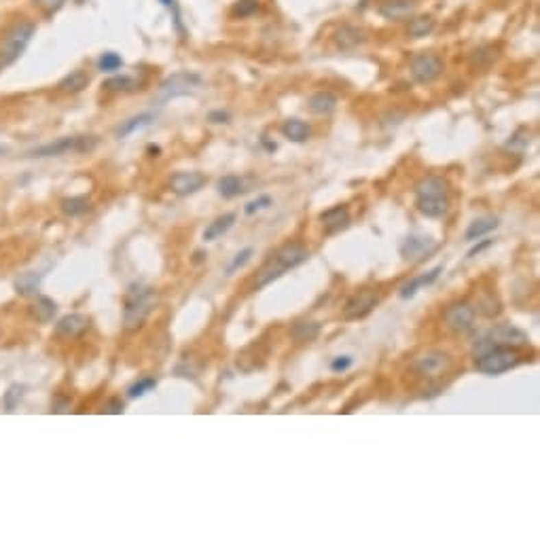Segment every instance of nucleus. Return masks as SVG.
I'll list each match as a JSON object with an SVG mask.
<instances>
[{
    "label": "nucleus",
    "mask_w": 540,
    "mask_h": 540,
    "mask_svg": "<svg viewBox=\"0 0 540 540\" xmlns=\"http://www.w3.org/2000/svg\"><path fill=\"white\" fill-rule=\"evenodd\" d=\"M352 364H354V358H352V356H339V358H335V360L331 362V369H333L335 373H343V371H348Z\"/></svg>",
    "instance_id": "nucleus-43"
},
{
    "label": "nucleus",
    "mask_w": 540,
    "mask_h": 540,
    "mask_svg": "<svg viewBox=\"0 0 540 540\" xmlns=\"http://www.w3.org/2000/svg\"><path fill=\"white\" fill-rule=\"evenodd\" d=\"M95 144H97L95 136H66V138L43 144L38 149L30 151V157L43 159V157H60L66 153H85V151H91Z\"/></svg>",
    "instance_id": "nucleus-4"
},
{
    "label": "nucleus",
    "mask_w": 540,
    "mask_h": 540,
    "mask_svg": "<svg viewBox=\"0 0 540 540\" xmlns=\"http://www.w3.org/2000/svg\"><path fill=\"white\" fill-rule=\"evenodd\" d=\"M492 244H494V239H483V242H479L475 248L469 250V257H477V255H481L483 250H487L489 246H492Z\"/></svg>",
    "instance_id": "nucleus-47"
},
{
    "label": "nucleus",
    "mask_w": 540,
    "mask_h": 540,
    "mask_svg": "<svg viewBox=\"0 0 540 540\" xmlns=\"http://www.w3.org/2000/svg\"><path fill=\"white\" fill-rule=\"evenodd\" d=\"M272 204H274V202H272V198H269V195H259L257 200H253V202H248L246 206H244V212H246L248 216H253V214L259 212V210H267Z\"/></svg>",
    "instance_id": "nucleus-41"
},
{
    "label": "nucleus",
    "mask_w": 540,
    "mask_h": 540,
    "mask_svg": "<svg viewBox=\"0 0 540 540\" xmlns=\"http://www.w3.org/2000/svg\"><path fill=\"white\" fill-rule=\"evenodd\" d=\"M259 9H261L259 0H237V3L233 5V15H237V17H250V15H255Z\"/></svg>",
    "instance_id": "nucleus-38"
},
{
    "label": "nucleus",
    "mask_w": 540,
    "mask_h": 540,
    "mask_svg": "<svg viewBox=\"0 0 540 540\" xmlns=\"http://www.w3.org/2000/svg\"><path fill=\"white\" fill-rule=\"evenodd\" d=\"M519 362H521L519 354L515 350H506V348H494V350H487V352L475 356L477 371H481L485 375L506 373L513 369V366H517Z\"/></svg>",
    "instance_id": "nucleus-5"
},
{
    "label": "nucleus",
    "mask_w": 540,
    "mask_h": 540,
    "mask_svg": "<svg viewBox=\"0 0 540 540\" xmlns=\"http://www.w3.org/2000/svg\"><path fill=\"white\" fill-rule=\"evenodd\" d=\"M106 91H119V93H130V91H136L140 89V83L134 79V77H128V75H117V77H110L108 81H104L102 85Z\"/></svg>",
    "instance_id": "nucleus-30"
},
{
    "label": "nucleus",
    "mask_w": 540,
    "mask_h": 540,
    "mask_svg": "<svg viewBox=\"0 0 540 540\" xmlns=\"http://www.w3.org/2000/svg\"><path fill=\"white\" fill-rule=\"evenodd\" d=\"M320 322H297V325H292L290 329V337L294 341H314L318 335H320Z\"/></svg>",
    "instance_id": "nucleus-31"
},
{
    "label": "nucleus",
    "mask_w": 540,
    "mask_h": 540,
    "mask_svg": "<svg viewBox=\"0 0 540 540\" xmlns=\"http://www.w3.org/2000/svg\"><path fill=\"white\" fill-rule=\"evenodd\" d=\"M40 280H43L40 274L26 272L15 280V290L19 294H23V297H34V294H38V290H40Z\"/></svg>",
    "instance_id": "nucleus-27"
},
{
    "label": "nucleus",
    "mask_w": 540,
    "mask_h": 540,
    "mask_svg": "<svg viewBox=\"0 0 540 540\" xmlns=\"http://www.w3.org/2000/svg\"><path fill=\"white\" fill-rule=\"evenodd\" d=\"M3 153H5V149H0V155H3Z\"/></svg>",
    "instance_id": "nucleus-51"
},
{
    "label": "nucleus",
    "mask_w": 540,
    "mask_h": 540,
    "mask_svg": "<svg viewBox=\"0 0 540 540\" xmlns=\"http://www.w3.org/2000/svg\"><path fill=\"white\" fill-rule=\"evenodd\" d=\"M445 322L454 333H469L475 327V309L469 303H454L445 312Z\"/></svg>",
    "instance_id": "nucleus-9"
},
{
    "label": "nucleus",
    "mask_w": 540,
    "mask_h": 540,
    "mask_svg": "<svg viewBox=\"0 0 540 540\" xmlns=\"http://www.w3.org/2000/svg\"><path fill=\"white\" fill-rule=\"evenodd\" d=\"M309 259V253L307 248H303L301 244H284L282 248L276 250V255L272 257V261L276 265H280L284 272H288V269H294V267H299L303 265L305 261Z\"/></svg>",
    "instance_id": "nucleus-13"
},
{
    "label": "nucleus",
    "mask_w": 540,
    "mask_h": 540,
    "mask_svg": "<svg viewBox=\"0 0 540 540\" xmlns=\"http://www.w3.org/2000/svg\"><path fill=\"white\" fill-rule=\"evenodd\" d=\"M208 121H212V124H227V121H229V113L214 110V113L208 115Z\"/></svg>",
    "instance_id": "nucleus-46"
},
{
    "label": "nucleus",
    "mask_w": 540,
    "mask_h": 540,
    "mask_svg": "<svg viewBox=\"0 0 540 540\" xmlns=\"http://www.w3.org/2000/svg\"><path fill=\"white\" fill-rule=\"evenodd\" d=\"M218 193L223 195L225 200H233L237 195L244 193V183L239 176H233V174H227L218 180Z\"/></svg>",
    "instance_id": "nucleus-32"
},
{
    "label": "nucleus",
    "mask_w": 540,
    "mask_h": 540,
    "mask_svg": "<svg viewBox=\"0 0 540 540\" xmlns=\"http://www.w3.org/2000/svg\"><path fill=\"white\" fill-rule=\"evenodd\" d=\"M104 413H110V415H121V413H124V403H121L119 399H113V401H108V403H106V407H104Z\"/></svg>",
    "instance_id": "nucleus-45"
},
{
    "label": "nucleus",
    "mask_w": 540,
    "mask_h": 540,
    "mask_svg": "<svg viewBox=\"0 0 540 540\" xmlns=\"http://www.w3.org/2000/svg\"><path fill=\"white\" fill-rule=\"evenodd\" d=\"M436 250V242L428 235H409L403 246H401V257L407 261H420L428 257L430 253Z\"/></svg>",
    "instance_id": "nucleus-11"
},
{
    "label": "nucleus",
    "mask_w": 540,
    "mask_h": 540,
    "mask_svg": "<svg viewBox=\"0 0 540 540\" xmlns=\"http://www.w3.org/2000/svg\"><path fill=\"white\" fill-rule=\"evenodd\" d=\"M415 206L428 218H441L447 212V200H415Z\"/></svg>",
    "instance_id": "nucleus-33"
},
{
    "label": "nucleus",
    "mask_w": 540,
    "mask_h": 540,
    "mask_svg": "<svg viewBox=\"0 0 540 540\" xmlns=\"http://www.w3.org/2000/svg\"><path fill=\"white\" fill-rule=\"evenodd\" d=\"M233 223H235V214H233V212L214 218L212 223L206 227V231H204V239H206V242H214V239H218V237H223V235L233 227Z\"/></svg>",
    "instance_id": "nucleus-21"
},
{
    "label": "nucleus",
    "mask_w": 540,
    "mask_h": 540,
    "mask_svg": "<svg viewBox=\"0 0 540 540\" xmlns=\"http://www.w3.org/2000/svg\"><path fill=\"white\" fill-rule=\"evenodd\" d=\"M449 185L441 176H426L415 185V200H447Z\"/></svg>",
    "instance_id": "nucleus-14"
},
{
    "label": "nucleus",
    "mask_w": 540,
    "mask_h": 540,
    "mask_svg": "<svg viewBox=\"0 0 540 540\" xmlns=\"http://www.w3.org/2000/svg\"><path fill=\"white\" fill-rule=\"evenodd\" d=\"M89 329V318L83 314H68L62 316L58 325H56V335L64 337V339H75L79 335H83Z\"/></svg>",
    "instance_id": "nucleus-16"
},
{
    "label": "nucleus",
    "mask_w": 540,
    "mask_h": 540,
    "mask_svg": "<svg viewBox=\"0 0 540 540\" xmlns=\"http://www.w3.org/2000/svg\"><path fill=\"white\" fill-rule=\"evenodd\" d=\"M530 346V337L521 329L513 325H498L492 331H487L475 346V356L494 350V348H506V350H521Z\"/></svg>",
    "instance_id": "nucleus-2"
},
{
    "label": "nucleus",
    "mask_w": 540,
    "mask_h": 540,
    "mask_svg": "<svg viewBox=\"0 0 540 540\" xmlns=\"http://www.w3.org/2000/svg\"><path fill=\"white\" fill-rule=\"evenodd\" d=\"M441 272H443V265H436V267H432L430 272H426V274H422V276H417V278H413V280H409L403 288H401V299H411V297H415V292L420 290L422 286H430V284H434L436 280H438V276H441Z\"/></svg>",
    "instance_id": "nucleus-19"
},
{
    "label": "nucleus",
    "mask_w": 540,
    "mask_h": 540,
    "mask_svg": "<svg viewBox=\"0 0 540 540\" xmlns=\"http://www.w3.org/2000/svg\"><path fill=\"white\" fill-rule=\"evenodd\" d=\"M282 134L290 140V142H305L309 136H312V130L305 121L301 119H288L284 121L282 126Z\"/></svg>",
    "instance_id": "nucleus-25"
},
{
    "label": "nucleus",
    "mask_w": 540,
    "mask_h": 540,
    "mask_svg": "<svg viewBox=\"0 0 540 540\" xmlns=\"http://www.w3.org/2000/svg\"><path fill=\"white\" fill-rule=\"evenodd\" d=\"M153 121H155V115H151V113H142V115H138V117H132V119L124 121V126H119L117 136H119V138H128V136H132L134 132H138V130H142V128H146V126H151Z\"/></svg>",
    "instance_id": "nucleus-28"
},
{
    "label": "nucleus",
    "mask_w": 540,
    "mask_h": 540,
    "mask_svg": "<svg viewBox=\"0 0 540 540\" xmlns=\"http://www.w3.org/2000/svg\"><path fill=\"white\" fill-rule=\"evenodd\" d=\"M436 26V21L432 15H417V17H411L409 23H407V34L411 38H424L428 36Z\"/></svg>",
    "instance_id": "nucleus-24"
},
{
    "label": "nucleus",
    "mask_w": 540,
    "mask_h": 540,
    "mask_svg": "<svg viewBox=\"0 0 540 540\" xmlns=\"http://www.w3.org/2000/svg\"><path fill=\"white\" fill-rule=\"evenodd\" d=\"M121 66H124V58L115 51H106L100 56V60H97V68H100L102 72H115Z\"/></svg>",
    "instance_id": "nucleus-36"
},
{
    "label": "nucleus",
    "mask_w": 540,
    "mask_h": 540,
    "mask_svg": "<svg viewBox=\"0 0 540 540\" xmlns=\"http://www.w3.org/2000/svg\"><path fill=\"white\" fill-rule=\"evenodd\" d=\"M36 32V26L30 21H21L17 26H13L0 40V70L11 66L13 62L19 60V56L26 51L28 43L32 40Z\"/></svg>",
    "instance_id": "nucleus-3"
},
{
    "label": "nucleus",
    "mask_w": 540,
    "mask_h": 540,
    "mask_svg": "<svg viewBox=\"0 0 540 540\" xmlns=\"http://www.w3.org/2000/svg\"><path fill=\"white\" fill-rule=\"evenodd\" d=\"M379 303V297H377V292L375 290H362V292H356L352 294V297L346 301V305H343V318L346 320H362V318H366L373 307Z\"/></svg>",
    "instance_id": "nucleus-8"
},
{
    "label": "nucleus",
    "mask_w": 540,
    "mask_h": 540,
    "mask_svg": "<svg viewBox=\"0 0 540 540\" xmlns=\"http://www.w3.org/2000/svg\"><path fill=\"white\" fill-rule=\"evenodd\" d=\"M204 185H206V176L202 172H178V174H174L169 180L172 193L180 195V198L198 193Z\"/></svg>",
    "instance_id": "nucleus-12"
},
{
    "label": "nucleus",
    "mask_w": 540,
    "mask_h": 540,
    "mask_svg": "<svg viewBox=\"0 0 540 540\" xmlns=\"http://www.w3.org/2000/svg\"><path fill=\"white\" fill-rule=\"evenodd\" d=\"M149 153H153L151 157H157L159 155V146H149Z\"/></svg>",
    "instance_id": "nucleus-49"
},
{
    "label": "nucleus",
    "mask_w": 540,
    "mask_h": 540,
    "mask_svg": "<svg viewBox=\"0 0 540 540\" xmlns=\"http://www.w3.org/2000/svg\"><path fill=\"white\" fill-rule=\"evenodd\" d=\"M415 7H417V0H381L377 7V13L384 19L399 21V19L411 17L415 13Z\"/></svg>",
    "instance_id": "nucleus-15"
},
{
    "label": "nucleus",
    "mask_w": 540,
    "mask_h": 540,
    "mask_svg": "<svg viewBox=\"0 0 540 540\" xmlns=\"http://www.w3.org/2000/svg\"><path fill=\"white\" fill-rule=\"evenodd\" d=\"M202 85L200 75L195 72H176V75L167 77L161 87H159V100H172V97H180V95H189L193 93Z\"/></svg>",
    "instance_id": "nucleus-7"
},
{
    "label": "nucleus",
    "mask_w": 540,
    "mask_h": 540,
    "mask_svg": "<svg viewBox=\"0 0 540 540\" xmlns=\"http://www.w3.org/2000/svg\"><path fill=\"white\" fill-rule=\"evenodd\" d=\"M255 255V250L253 248H244V250H239L235 257H233V261L227 265V276H231V274H235L239 267H244L246 265L248 261H250V257Z\"/></svg>",
    "instance_id": "nucleus-39"
},
{
    "label": "nucleus",
    "mask_w": 540,
    "mask_h": 540,
    "mask_svg": "<svg viewBox=\"0 0 540 540\" xmlns=\"http://www.w3.org/2000/svg\"><path fill=\"white\" fill-rule=\"evenodd\" d=\"M335 47L341 49V51H348V49H356L358 45H362L366 40V32L358 26H350V23H346V26H341L335 36Z\"/></svg>",
    "instance_id": "nucleus-18"
},
{
    "label": "nucleus",
    "mask_w": 540,
    "mask_h": 540,
    "mask_svg": "<svg viewBox=\"0 0 540 540\" xmlns=\"http://www.w3.org/2000/svg\"><path fill=\"white\" fill-rule=\"evenodd\" d=\"M159 3L167 9H174L176 11V0H159Z\"/></svg>",
    "instance_id": "nucleus-48"
},
{
    "label": "nucleus",
    "mask_w": 540,
    "mask_h": 540,
    "mask_svg": "<svg viewBox=\"0 0 540 540\" xmlns=\"http://www.w3.org/2000/svg\"><path fill=\"white\" fill-rule=\"evenodd\" d=\"M494 229H498V218H496V216L477 218V220H473V223L469 225V229H466L464 239H466V242H477L479 237L487 235L489 231H494Z\"/></svg>",
    "instance_id": "nucleus-20"
},
{
    "label": "nucleus",
    "mask_w": 540,
    "mask_h": 540,
    "mask_svg": "<svg viewBox=\"0 0 540 540\" xmlns=\"http://www.w3.org/2000/svg\"><path fill=\"white\" fill-rule=\"evenodd\" d=\"M56 314H58V303L49 297H38L32 305V316L38 322H51Z\"/></svg>",
    "instance_id": "nucleus-29"
},
{
    "label": "nucleus",
    "mask_w": 540,
    "mask_h": 540,
    "mask_svg": "<svg viewBox=\"0 0 540 540\" xmlns=\"http://www.w3.org/2000/svg\"><path fill=\"white\" fill-rule=\"evenodd\" d=\"M320 220L325 225V233L327 235H335V233L350 227V212H348L346 206H335L331 210H325L320 214Z\"/></svg>",
    "instance_id": "nucleus-17"
},
{
    "label": "nucleus",
    "mask_w": 540,
    "mask_h": 540,
    "mask_svg": "<svg viewBox=\"0 0 540 540\" xmlns=\"http://www.w3.org/2000/svg\"><path fill=\"white\" fill-rule=\"evenodd\" d=\"M409 72H411V79L417 85H430L441 77V72H443V60L432 51L417 54L413 56L409 64Z\"/></svg>",
    "instance_id": "nucleus-6"
},
{
    "label": "nucleus",
    "mask_w": 540,
    "mask_h": 540,
    "mask_svg": "<svg viewBox=\"0 0 540 540\" xmlns=\"http://www.w3.org/2000/svg\"><path fill=\"white\" fill-rule=\"evenodd\" d=\"M23 386H19V384H13V386H9V390L5 392V397H3V403H5V409L11 413V411H15V407L19 405V401L23 399Z\"/></svg>",
    "instance_id": "nucleus-37"
},
{
    "label": "nucleus",
    "mask_w": 540,
    "mask_h": 540,
    "mask_svg": "<svg viewBox=\"0 0 540 540\" xmlns=\"http://www.w3.org/2000/svg\"><path fill=\"white\" fill-rule=\"evenodd\" d=\"M487 299H489L487 303H485L483 299H479V303H477L479 312H481V314H485V316H489V318L496 316V314H500V303H498V299L494 297L492 292H487Z\"/></svg>",
    "instance_id": "nucleus-40"
},
{
    "label": "nucleus",
    "mask_w": 540,
    "mask_h": 540,
    "mask_svg": "<svg viewBox=\"0 0 540 540\" xmlns=\"http://www.w3.org/2000/svg\"><path fill=\"white\" fill-rule=\"evenodd\" d=\"M337 106V95L333 91H316L309 97V110L316 115H329Z\"/></svg>",
    "instance_id": "nucleus-22"
},
{
    "label": "nucleus",
    "mask_w": 540,
    "mask_h": 540,
    "mask_svg": "<svg viewBox=\"0 0 540 540\" xmlns=\"http://www.w3.org/2000/svg\"><path fill=\"white\" fill-rule=\"evenodd\" d=\"M36 5H38L47 15H51V13H58V11L64 7V0H36Z\"/></svg>",
    "instance_id": "nucleus-44"
},
{
    "label": "nucleus",
    "mask_w": 540,
    "mask_h": 540,
    "mask_svg": "<svg viewBox=\"0 0 540 540\" xmlns=\"http://www.w3.org/2000/svg\"><path fill=\"white\" fill-rule=\"evenodd\" d=\"M530 144V134L526 130H519L517 134H515L508 142H506V149H526V146Z\"/></svg>",
    "instance_id": "nucleus-42"
},
{
    "label": "nucleus",
    "mask_w": 540,
    "mask_h": 540,
    "mask_svg": "<svg viewBox=\"0 0 540 540\" xmlns=\"http://www.w3.org/2000/svg\"><path fill=\"white\" fill-rule=\"evenodd\" d=\"M89 85V75L85 70H72V72H68V75L60 81V91H64V93H79V91H83L85 87Z\"/></svg>",
    "instance_id": "nucleus-23"
},
{
    "label": "nucleus",
    "mask_w": 540,
    "mask_h": 540,
    "mask_svg": "<svg viewBox=\"0 0 540 540\" xmlns=\"http://www.w3.org/2000/svg\"><path fill=\"white\" fill-rule=\"evenodd\" d=\"M284 274H286L284 269H282L280 265H276L272 259H269V261L261 267V272H259L257 278H255V290H261V288L269 286L272 282H276L278 278H282Z\"/></svg>",
    "instance_id": "nucleus-26"
},
{
    "label": "nucleus",
    "mask_w": 540,
    "mask_h": 540,
    "mask_svg": "<svg viewBox=\"0 0 540 540\" xmlns=\"http://www.w3.org/2000/svg\"><path fill=\"white\" fill-rule=\"evenodd\" d=\"M157 303H159L157 290H153L149 286H134V288H130L128 297H126V309H124L126 331L140 329L146 322V318L153 314Z\"/></svg>",
    "instance_id": "nucleus-1"
},
{
    "label": "nucleus",
    "mask_w": 540,
    "mask_h": 540,
    "mask_svg": "<svg viewBox=\"0 0 540 540\" xmlns=\"http://www.w3.org/2000/svg\"><path fill=\"white\" fill-rule=\"evenodd\" d=\"M62 210L68 216H81V214L91 210V202L87 198H83V195H81V198H68V200L62 202Z\"/></svg>",
    "instance_id": "nucleus-34"
},
{
    "label": "nucleus",
    "mask_w": 540,
    "mask_h": 540,
    "mask_svg": "<svg viewBox=\"0 0 540 540\" xmlns=\"http://www.w3.org/2000/svg\"><path fill=\"white\" fill-rule=\"evenodd\" d=\"M195 263H200V261H204V253H195V259H193Z\"/></svg>",
    "instance_id": "nucleus-50"
},
{
    "label": "nucleus",
    "mask_w": 540,
    "mask_h": 540,
    "mask_svg": "<svg viewBox=\"0 0 540 540\" xmlns=\"http://www.w3.org/2000/svg\"><path fill=\"white\" fill-rule=\"evenodd\" d=\"M449 366V356L443 352H426L413 360V371L422 377H436L445 373Z\"/></svg>",
    "instance_id": "nucleus-10"
},
{
    "label": "nucleus",
    "mask_w": 540,
    "mask_h": 540,
    "mask_svg": "<svg viewBox=\"0 0 540 540\" xmlns=\"http://www.w3.org/2000/svg\"><path fill=\"white\" fill-rule=\"evenodd\" d=\"M155 386H157V379H155V377H142V379H138L136 384L130 386L128 397H130V399H140V397H144V395H149L151 390H155Z\"/></svg>",
    "instance_id": "nucleus-35"
}]
</instances>
